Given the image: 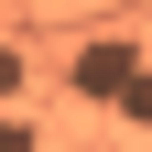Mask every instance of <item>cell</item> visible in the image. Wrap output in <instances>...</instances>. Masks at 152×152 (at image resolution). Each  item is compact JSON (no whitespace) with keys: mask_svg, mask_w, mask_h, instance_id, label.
Segmentation results:
<instances>
[{"mask_svg":"<svg viewBox=\"0 0 152 152\" xmlns=\"http://www.w3.org/2000/svg\"><path fill=\"white\" fill-rule=\"evenodd\" d=\"M141 33H98V44L76 54V98H130V87H141Z\"/></svg>","mask_w":152,"mask_h":152,"instance_id":"6da1fadb","label":"cell"},{"mask_svg":"<svg viewBox=\"0 0 152 152\" xmlns=\"http://www.w3.org/2000/svg\"><path fill=\"white\" fill-rule=\"evenodd\" d=\"M0 152H44V130L33 120H0Z\"/></svg>","mask_w":152,"mask_h":152,"instance_id":"7a4b0ae2","label":"cell"},{"mask_svg":"<svg viewBox=\"0 0 152 152\" xmlns=\"http://www.w3.org/2000/svg\"><path fill=\"white\" fill-rule=\"evenodd\" d=\"M120 120H130V130H152V76H141V87L120 98Z\"/></svg>","mask_w":152,"mask_h":152,"instance_id":"3957f363","label":"cell"},{"mask_svg":"<svg viewBox=\"0 0 152 152\" xmlns=\"http://www.w3.org/2000/svg\"><path fill=\"white\" fill-rule=\"evenodd\" d=\"M11 87H22V54H11V44H0V98H11Z\"/></svg>","mask_w":152,"mask_h":152,"instance_id":"277c9868","label":"cell"}]
</instances>
